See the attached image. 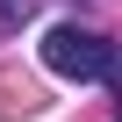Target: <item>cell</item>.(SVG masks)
<instances>
[{
  "mask_svg": "<svg viewBox=\"0 0 122 122\" xmlns=\"http://www.w3.org/2000/svg\"><path fill=\"white\" fill-rule=\"evenodd\" d=\"M43 65L57 72V79H108L122 57H115V43L101 36V29H79V22H57L50 36H43Z\"/></svg>",
  "mask_w": 122,
  "mask_h": 122,
  "instance_id": "obj_1",
  "label": "cell"
},
{
  "mask_svg": "<svg viewBox=\"0 0 122 122\" xmlns=\"http://www.w3.org/2000/svg\"><path fill=\"white\" fill-rule=\"evenodd\" d=\"M115 122H122V101H115Z\"/></svg>",
  "mask_w": 122,
  "mask_h": 122,
  "instance_id": "obj_3",
  "label": "cell"
},
{
  "mask_svg": "<svg viewBox=\"0 0 122 122\" xmlns=\"http://www.w3.org/2000/svg\"><path fill=\"white\" fill-rule=\"evenodd\" d=\"M29 15H36V0H0V36H7V29H22Z\"/></svg>",
  "mask_w": 122,
  "mask_h": 122,
  "instance_id": "obj_2",
  "label": "cell"
}]
</instances>
